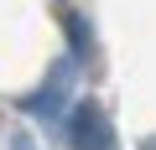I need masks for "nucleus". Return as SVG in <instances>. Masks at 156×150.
I'll list each match as a JSON object with an SVG mask.
<instances>
[{
	"label": "nucleus",
	"instance_id": "1",
	"mask_svg": "<svg viewBox=\"0 0 156 150\" xmlns=\"http://www.w3.org/2000/svg\"><path fill=\"white\" fill-rule=\"evenodd\" d=\"M68 145L73 150H115V135H109V119L99 104H78L68 114Z\"/></svg>",
	"mask_w": 156,
	"mask_h": 150
},
{
	"label": "nucleus",
	"instance_id": "2",
	"mask_svg": "<svg viewBox=\"0 0 156 150\" xmlns=\"http://www.w3.org/2000/svg\"><path fill=\"white\" fill-rule=\"evenodd\" d=\"M68 83H73V62H57L52 67V78L21 104L26 114H37V119H62V104H68Z\"/></svg>",
	"mask_w": 156,
	"mask_h": 150
},
{
	"label": "nucleus",
	"instance_id": "3",
	"mask_svg": "<svg viewBox=\"0 0 156 150\" xmlns=\"http://www.w3.org/2000/svg\"><path fill=\"white\" fill-rule=\"evenodd\" d=\"M68 36H73V52H78V57H89V31H83L78 16H68Z\"/></svg>",
	"mask_w": 156,
	"mask_h": 150
},
{
	"label": "nucleus",
	"instance_id": "4",
	"mask_svg": "<svg viewBox=\"0 0 156 150\" xmlns=\"http://www.w3.org/2000/svg\"><path fill=\"white\" fill-rule=\"evenodd\" d=\"M11 145H16V150H31V140H26V135H16V140H11Z\"/></svg>",
	"mask_w": 156,
	"mask_h": 150
}]
</instances>
